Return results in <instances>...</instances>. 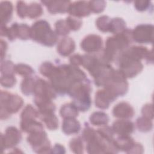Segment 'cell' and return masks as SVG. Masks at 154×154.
Wrapping results in <instances>:
<instances>
[{
  "mask_svg": "<svg viewBox=\"0 0 154 154\" xmlns=\"http://www.w3.org/2000/svg\"><path fill=\"white\" fill-rule=\"evenodd\" d=\"M42 13V8L39 4L34 3L31 4L29 7L27 8L26 15H28L29 17L33 18L36 17L41 15Z\"/></svg>",
  "mask_w": 154,
  "mask_h": 154,
  "instance_id": "cell-17",
  "label": "cell"
},
{
  "mask_svg": "<svg viewBox=\"0 0 154 154\" xmlns=\"http://www.w3.org/2000/svg\"><path fill=\"white\" fill-rule=\"evenodd\" d=\"M137 124L138 129L142 131H148L152 128V122L143 118H140L137 120Z\"/></svg>",
  "mask_w": 154,
  "mask_h": 154,
  "instance_id": "cell-23",
  "label": "cell"
},
{
  "mask_svg": "<svg viewBox=\"0 0 154 154\" xmlns=\"http://www.w3.org/2000/svg\"><path fill=\"white\" fill-rule=\"evenodd\" d=\"M31 37L46 46H52L57 41V36L51 29L49 23L46 21L40 20L35 22L31 31Z\"/></svg>",
  "mask_w": 154,
  "mask_h": 154,
  "instance_id": "cell-1",
  "label": "cell"
},
{
  "mask_svg": "<svg viewBox=\"0 0 154 154\" xmlns=\"http://www.w3.org/2000/svg\"><path fill=\"white\" fill-rule=\"evenodd\" d=\"M69 13L76 16H85L90 14L88 7L84 1L76 2L71 5L69 9Z\"/></svg>",
  "mask_w": 154,
  "mask_h": 154,
  "instance_id": "cell-9",
  "label": "cell"
},
{
  "mask_svg": "<svg viewBox=\"0 0 154 154\" xmlns=\"http://www.w3.org/2000/svg\"><path fill=\"white\" fill-rule=\"evenodd\" d=\"M77 108L73 104L63 105L61 109L60 114L62 117L66 118H73L78 115Z\"/></svg>",
  "mask_w": 154,
  "mask_h": 154,
  "instance_id": "cell-15",
  "label": "cell"
},
{
  "mask_svg": "<svg viewBox=\"0 0 154 154\" xmlns=\"http://www.w3.org/2000/svg\"><path fill=\"white\" fill-rule=\"evenodd\" d=\"M67 23L68 24V26L69 28L73 30H76L78 29L81 24V22L80 20H75V19H72V17H68L67 19Z\"/></svg>",
  "mask_w": 154,
  "mask_h": 154,
  "instance_id": "cell-28",
  "label": "cell"
},
{
  "mask_svg": "<svg viewBox=\"0 0 154 154\" xmlns=\"http://www.w3.org/2000/svg\"><path fill=\"white\" fill-rule=\"evenodd\" d=\"M16 72L22 75H30L33 72L32 69L26 66V65H23V64H18L16 67Z\"/></svg>",
  "mask_w": 154,
  "mask_h": 154,
  "instance_id": "cell-25",
  "label": "cell"
},
{
  "mask_svg": "<svg viewBox=\"0 0 154 154\" xmlns=\"http://www.w3.org/2000/svg\"><path fill=\"white\" fill-rule=\"evenodd\" d=\"M43 120L45 121L48 128L50 129H55L57 128L58 122L54 115L52 116L51 114H44Z\"/></svg>",
  "mask_w": 154,
  "mask_h": 154,
  "instance_id": "cell-18",
  "label": "cell"
},
{
  "mask_svg": "<svg viewBox=\"0 0 154 154\" xmlns=\"http://www.w3.org/2000/svg\"><path fill=\"white\" fill-rule=\"evenodd\" d=\"M90 119L92 124L97 126L106 124L108 122V117L107 115L101 112H94L91 115Z\"/></svg>",
  "mask_w": 154,
  "mask_h": 154,
  "instance_id": "cell-14",
  "label": "cell"
},
{
  "mask_svg": "<svg viewBox=\"0 0 154 154\" xmlns=\"http://www.w3.org/2000/svg\"><path fill=\"white\" fill-rule=\"evenodd\" d=\"M125 32L122 33L120 37H110L107 40L106 46L105 48V57L109 60H112L115 58V55L119 53V51L126 48L129 42H131V34L129 32Z\"/></svg>",
  "mask_w": 154,
  "mask_h": 154,
  "instance_id": "cell-2",
  "label": "cell"
},
{
  "mask_svg": "<svg viewBox=\"0 0 154 154\" xmlns=\"http://www.w3.org/2000/svg\"><path fill=\"white\" fill-rule=\"evenodd\" d=\"M35 84L34 83V81L32 78L26 79L23 81L21 88L23 93L25 94H30L32 92V90H34Z\"/></svg>",
  "mask_w": 154,
  "mask_h": 154,
  "instance_id": "cell-20",
  "label": "cell"
},
{
  "mask_svg": "<svg viewBox=\"0 0 154 154\" xmlns=\"http://www.w3.org/2000/svg\"><path fill=\"white\" fill-rule=\"evenodd\" d=\"M125 23L121 19H113L112 21L109 22V31L110 32H116L118 31H121L125 27Z\"/></svg>",
  "mask_w": 154,
  "mask_h": 154,
  "instance_id": "cell-19",
  "label": "cell"
},
{
  "mask_svg": "<svg viewBox=\"0 0 154 154\" xmlns=\"http://www.w3.org/2000/svg\"><path fill=\"white\" fill-rule=\"evenodd\" d=\"M133 125L131 122L117 121L113 124V128L116 133L122 136H127L133 131Z\"/></svg>",
  "mask_w": 154,
  "mask_h": 154,
  "instance_id": "cell-10",
  "label": "cell"
},
{
  "mask_svg": "<svg viewBox=\"0 0 154 154\" xmlns=\"http://www.w3.org/2000/svg\"><path fill=\"white\" fill-rule=\"evenodd\" d=\"M62 128L66 134H70L78 132L80 129V125L78 121H76L73 118H69L64 121Z\"/></svg>",
  "mask_w": 154,
  "mask_h": 154,
  "instance_id": "cell-12",
  "label": "cell"
},
{
  "mask_svg": "<svg viewBox=\"0 0 154 154\" xmlns=\"http://www.w3.org/2000/svg\"><path fill=\"white\" fill-rule=\"evenodd\" d=\"M70 146L74 152L75 153H82L83 152L82 149V143L79 138H76L73 139L70 143Z\"/></svg>",
  "mask_w": 154,
  "mask_h": 154,
  "instance_id": "cell-22",
  "label": "cell"
},
{
  "mask_svg": "<svg viewBox=\"0 0 154 154\" xmlns=\"http://www.w3.org/2000/svg\"><path fill=\"white\" fill-rule=\"evenodd\" d=\"M96 4H93L91 2H90V4H92V5H89V7L90 9H91L94 13H99L102 11H103V9L105 7V4H102L103 3V1H95Z\"/></svg>",
  "mask_w": 154,
  "mask_h": 154,
  "instance_id": "cell-29",
  "label": "cell"
},
{
  "mask_svg": "<svg viewBox=\"0 0 154 154\" xmlns=\"http://www.w3.org/2000/svg\"><path fill=\"white\" fill-rule=\"evenodd\" d=\"M113 114L115 117L122 118L132 117L134 114L133 108L128 103L121 102L114 106Z\"/></svg>",
  "mask_w": 154,
  "mask_h": 154,
  "instance_id": "cell-8",
  "label": "cell"
},
{
  "mask_svg": "<svg viewBox=\"0 0 154 154\" xmlns=\"http://www.w3.org/2000/svg\"><path fill=\"white\" fill-rule=\"evenodd\" d=\"M147 1H136L135 2V7L138 10L140 11H143L146 9L147 5L146 4V3Z\"/></svg>",
  "mask_w": 154,
  "mask_h": 154,
  "instance_id": "cell-31",
  "label": "cell"
},
{
  "mask_svg": "<svg viewBox=\"0 0 154 154\" xmlns=\"http://www.w3.org/2000/svg\"><path fill=\"white\" fill-rule=\"evenodd\" d=\"M82 57H81L79 55H75L71 57L70 61L72 64L75 65L81 64L82 63Z\"/></svg>",
  "mask_w": 154,
  "mask_h": 154,
  "instance_id": "cell-30",
  "label": "cell"
},
{
  "mask_svg": "<svg viewBox=\"0 0 154 154\" xmlns=\"http://www.w3.org/2000/svg\"><path fill=\"white\" fill-rule=\"evenodd\" d=\"M108 16H102L98 19L97 20V26L98 28L103 32L109 31V22L108 21Z\"/></svg>",
  "mask_w": 154,
  "mask_h": 154,
  "instance_id": "cell-21",
  "label": "cell"
},
{
  "mask_svg": "<svg viewBox=\"0 0 154 154\" xmlns=\"http://www.w3.org/2000/svg\"><path fill=\"white\" fill-rule=\"evenodd\" d=\"M16 82V79L12 75H5L1 78V84L5 87H11Z\"/></svg>",
  "mask_w": 154,
  "mask_h": 154,
  "instance_id": "cell-26",
  "label": "cell"
},
{
  "mask_svg": "<svg viewBox=\"0 0 154 154\" xmlns=\"http://www.w3.org/2000/svg\"><path fill=\"white\" fill-rule=\"evenodd\" d=\"M116 96L108 90H100L96 94V105L100 108H107L110 102H112Z\"/></svg>",
  "mask_w": 154,
  "mask_h": 154,
  "instance_id": "cell-6",
  "label": "cell"
},
{
  "mask_svg": "<svg viewBox=\"0 0 154 154\" xmlns=\"http://www.w3.org/2000/svg\"><path fill=\"white\" fill-rule=\"evenodd\" d=\"M65 21L59 20L56 23V29L57 33L61 35H66L69 32V27L65 25Z\"/></svg>",
  "mask_w": 154,
  "mask_h": 154,
  "instance_id": "cell-24",
  "label": "cell"
},
{
  "mask_svg": "<svg viewBox=\"0 0 154 154\" xmlns=\"http://www.w3.org/2000/svg\"><path fill=\"white\" fill-rule=\"evenodd\" d=\"M57 5H55L54 1H51V2L52 4H51L49 3V2H46L48 3V10L49 11L52 13H64L66 11V9H67V5L69 2L67 1H59L58 5V1H55Z\"/></svg>",
  "mask_w": 154,
  "mask_h": 154,
  "instance_id": "cell-16",
  "label": "cell"
},
{
  "mask_svg": "<svg viewBox=\"0 0 154 154\" xmlns=\"http://www.w3.org/2000/svg\"><path fill=\"white\" fill-rule=\"evenodd\" d=\"M4 96L1 93V104H4V110L6 112H16L20 108L23 103L22 99L18 96L10 95L8 93H4Z\"/></svg>",
  "mask_w": 154,
  "mask_h": 154,
  "instance_id": "cell-4",
  "label": "cell"
},
{
  "mask_svg": "<svg viewBox=\"0 0 154 154\" xmlns=\"http://www.w3.org/2000/svg\"><path fill=\"white\" fill-rule=\"evenodd\" d=\"M21 139V135L17 129L14 127H9L6 131V134L4 136L5 147H10L16 145ZM2 144V145H3Z\"/></svg>",
  "mask_w": 154,
  "mask_h": 154,
  "instance_id": "cell-7",
  "label": "cell"
},
{
  "mask_svg": "<svg viewBox=\"0 0 154 154\" xmlns=\"http://www.w3.org/2000/svg\"><path fill=\"white\" fill-rule=\"evenodd\" d=\"M75 49V42L70 38H65L61 40L58 51L61 55L67 56Z\"/></svg>",
  "mask_w": 154,
  "mask_h": 154,
  "instance_id": "cell-11",
  "label": "cell"
},
{
  "mask_svg": "<svg viewBox=\"0 0 154 154\" xmlns=\"http://www.w3.org/2000/svg\"><path fill=\"white\" fill-rule=\"evenodd\" d=\"M102 45V38L96 35H90L86 37L81 43L83 50L88 52L99 51Z\"/></svg>",
  "mask_w": 154,
  "mask_h": 154,
  "instance_id": "cell-5",
  "label": "cell"
},
{
  "mask_svg": "<svg viewBox=\"0 0 154 154\" xmlns=\"http://www.w3.org/2000/svg\"><path fill=\"white\" fill-rule=\"evenodd\" d=\"M13 11L11 2H3L1 4V23L5 24L10 20Z\"/></svg>",
  "mask_w": 154,
  "mask_h": 154,
  "instance_id": "cell-13",
  "label": "cell"
},
{
  "mask_svg": "<svg viewBox=\"0 0 154 154\" xmlns=\"http://www.w3.org/2000/svg\"><path fill=\"white\" fill-rule=\"evenodd\" d=\"M134 40L138 43H150L152 42L153 26L141 25L137 26L133 33Z\"/></svg>",
  "mask_w": 154,
  "mask_h": 154,
  "instance_id": "cell-3",
  "label": "cell"
},
{
  "mask_svg": "<svg viewBox=\"0 0 154 154\" xmlns=\"http://www.w3.org/2000/svg\"><path fill=\"white\" fill-rule=\"evenodd\" d=\"M27 8L28 7L25 5V3L20 1L17 2V13L19 16H20V17H25L26 16V12H27Z\"/></svg>",
  "mask_w": 154,
  "mask_h": 154,
  "instance_id": "cell-27",
  "label": "cell"
}]
</instances>
